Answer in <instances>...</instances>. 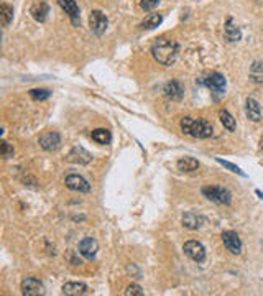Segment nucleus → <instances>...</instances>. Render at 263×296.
<instances>
[{
  "label": "nucleus",
  "mask_w": 263,
  "mask_h": 296,
  "mask_svg": "<svg viewBox=\"0 0 263 296\" xmlns=\"http://www.w3.org/2000/svg\"><path fill=\"white\" fill-rule=\"evenodd\" d=\"M183 250H185L186 255L189 257L193 262H196V264H202V262L206 260V249H204V245L201 244V242L187 240L185 244V247H183Z\"/></svg>",
  "instance_id": "5"
},
{
  "label": "nucleus",
  "mask_w": 263,
  "mask_h": 296,
  "mask_svg": "<svg viewBox=\"0 0 263 296\" xmlns=\"http://www.w3.org/2000/svg\"><path fill=\"white\" fill-rule=\"evenodd\" d=\"M179 53V45L178 41L171 38H158L152 47V56L156 62H160L163 66H171L178 58Z\"/></svg>",
  "instance_id": "1"
},
{
  "label": "nucleus",
  "mask_w": 263,
  "mask_h": 296,
  "mask_svg": "<svg viewBox=\"0 0 263 296\" xmlns=\"http://www.w3.org/2000/svg\"><path fill=\"white\" fill-rule=\"evenodd\" d=\"M60 145H61V137L56 132H48L40 137V147L45 152H54V150L60 148Z\"/></svg>",
  "instance_id": "12"
},
{
  "label": "nucleus",
  "mask_w": 263,
  "mask_h": 296,
  "mask_svg": "<svg viewBox=\"0 0 263 296\" xmlns=\"http://www.w3.org/2000/svg\"><path fill=\"white\" fill-rule=\"evenodd\" d=\"M202 82L207 89H211V93L214 94L216 99H220L225 94V78L220 73H217V71H212V73L206 74Z\"/></svg>",
  "instance_id": "4"
},
{
  "label": "nucleus",
  "mask_w": 263,
  "mask_h": 296,
  "mask_svg": "<svg viewBox=\"0 0 263 296\" xmlns=\"http://www.w3.org/2000/svg\"><path fill=\"white\" fill-rule=\"evenodd\" d=\"M87 293V286L84 283H79V281H69L62 285V295H68V296H82Z\"/></svg>",
  "instance_id": "17"
},
{
  "label": "nucleus",
  "mask_w": 263,
  "mask_h": 296,
  "mask_svg": "<svg viewBox=\"0 0 263 296\" xmlns=\"http://www.w3.org/2000/svg\"><path fill=\"white\" fill-rule=\"evenodd\" d=\"M201 193L204 194V198L209 199V201L216 204H224L229 206L232 203V194L229 189H225L222 186H204L201 189Z\"/></svg>",
  "instance_id": "3"
},
{
  "label": "nucleus",
  "mask_w": 263,
  "mask_h": 296,
  "mask_svg": "<svg viewBox=\"0 0 263 296\" xmlns=\"http://www.w3.org/2000/svg\"><path fill=\"white\" fill-rule=\"evenodd\" d=\"M250 79L253 82H263V62L255 61L250 68Z\"/></svg>",
  "instance_id": "25"
},
{
  "label": "nucleus",
  "mask_w": 263,
  "mask_h": 296,
  "mask_svg": "<svg viewBox=\"0 0 263 296\" xmlns=\"http://www.w3.org/2000/svg\"><path fill=\"white\" fill-rule=\"evenodd\" d=\"M30 12H31V16L36 20V22H45L49 14V7L45 0H38L36 3H33Z\"/></svg>",
  "instance_id": "18"
},
{
  "label": "nucleus",
  "mask_w": 263,
  "mask_h": 296,
  "mask_svg": "<svg viewBox=\"0 0 263 296\" xmlns=\"http://www.w3.org/2000/svg\"><path fill=\"white\" fill-rule=\"evenodd\" d=\"M163 93L171 101H181L183 95H185V89H183V86L178 81H170L163 87Z\"/></svg>",
  "instance_id": "13"
},
{
  "label": "nucleus",
  "mask_w": 263,
  "mask_h": 296,
  "mask_svg": "<svg viewBox=\"0 0 263 296\" xmlns=\"http://www.w3.org/2000/svg\"><path fill=\"white\" fill-rule=\"evenodd\" d=\"M89 27H91V31L93 33H95L97 36H102L108 27L107 16L104 15L101 10H93L89 15Z\"/></svg>",
  "instance_id": "6"
},
{
  "label": "nucleus",
  "mask_w": 263,
  "mask_h": 296,
  "mask_svg": "<svg viewBox=\"0 0 263 296\" xmlns=\"http://www.w3.org/2000/svg\"><path fill=\"white\" fill-rule=\"evenodd\" d=\"M245 114H247V117L252 120V122H260V119H262L260 104H258L253 97H248L247 101H245Z\"/></svg>",
  "instance_id": "15"
},
{
  "label": "nucleus",
  "mask_w": 263,
  "mask_h": 296,
  "mask_svg": "<svg viewBox=\"0 0 263 296\" xmlns=\"http://www.w3.org/2000/svg\"><path fill=\"white\" fill-rule=\"evenodd\" d=\"M260 150H262V153H263V139L260 140Z\"/></svg>",
  "instance_id": "31"
},
{
  "label": "nucleus",
  "mask_w": 263,
  "mask_h": 296,
  "mask_svg": "<svg viewBox=\"0 0 263 296\" xmlns=\"http://www.w3.org/2000/svg\"><path fill=\"white\" fill-rule=\"evenodd\" d=\"M93 140L101 145H108L112 141V135L107 128H95L93 132Z\"/></svg>",
  "instance_id": "23"
},
{
  "label": "nucleus",
  "mask_w": 263,
  "mask_h": 296,
  "mask_svg": "<svg viewBox=\"0 0 263 296\" xmlns=\"http://www.w3.org/2000/svg\"><path fill=\"white\" fill-rule=\"evenodd\" d=\"M22 295L25 296H40L45 295V286L38 278L27 277L22 281Z\"/></svg>",
  "instance_id": "7"
},
{
  "label": "nucleus",
  "mask_w": 263,
  "mask_h": 296,
  "mask_svg": "<svg viewBox=\"0 0 263 296\" xmlns=\"http://www.w3.org/2000/svg\"><path fill=\"white\" fill-rule=\"evenodd\" d=\"M178 170L183 173H191V171H196L199 168V161L196 158H191V156H185V158H179L178 160Z\"/></svg>",
  "instance_id": "20"
},
{
  "label": "nucleus",
  "mask_w": 263,
  "mask_h": 296,
  "mask_svg": "<svg viewBox=\"0 0 263 296\" xmlns=\"http://www.w3.org/2000/svg\"><path fill=\"white\" fill-rule=\"evenodd\" d=\"M97 250H99L97 240L93 239V237H86V239L79 242V253L84 258H87V260H94L95 255H97Z\"/></svg>",
  "instance_id": "11"
},
{
  "label": "nucleus",
  "mask_w": 263,
  "mask_h": 296,
  "mask_svg": "<svg viewBox=\"0 0 263 296\" xmlns=\"http://www.w3.org/2000/svg\"><path fill=\"white\" fill-rule=\"evenodd\" d=\"M28 94H30V97L33 101H46L49 95H51V91L49 89H31Z\"/></svg>",
  "instance_id": "26"
},
{
  "label": "nucleus",
  "mask_w": 263,
  "mask_h": 296,
  "mask_svg": "<svg viewBox=\"0 0 263 296\" xmlns=\"http://www.w3.org/2000/svg\"><path fill=\"white\" fill-rule=\"evenodd\" d=\"M219 119H220V122H222V125H224L225 128H227L229 132L235 130V119H233L232 115L229 114V110L220 109L219 110Z\"/></svg>",
  "instance_id": "24"
},
{
  "label": "nucleus",
  "mask_w": 263,
  "mask_h": 296,
  "mask_svg": "<svg viewBox=\"0 0 263 296\" xmlns=\"http://www.w3.org/2000/svg\"><path fill=\"white\" fill-rule=\"evenodd\" d=\"M125 296H143V290H141V286L139 285H130L127 290H125Z\"/></svg>",
  "instance_id": "30"
},
{
  "label": "nucleus",
  "mask_w": 263,
  "mask_h": 296,
  "mask_svg": "<svg viewBox=\"0 0 263 296\" xmlns=\"http://www.w3.org/2000/svg\"><path fill=\"white\" fill-rule=\"evenodd\" d=\"M0 150H2V156L3 158H12V156H14V145H10L8 141L2 140V143H0Z\"/></svg>",
  "instance_id": "28"
},
{
  "label": "nucleus",
  "mask_w": 263,
  "mask_h": 296,
  "mask_svg": "<svg viewBox=\"0 0 263 296\" xmlns=\"http://www.w3.org/2000/svg\"><path fill=\"white\" fill-rule=\"evenodd\" d=\"M161 22H163V15L161 14H152L140 23V28H141V30H153V28H156Z\"/></svg>",
  "instance_id": "21"
},
{
  "label": "nucleus",
  "mask_w": 263,
  "mask_h": 296,
  "mask_svg": "<svg viewBox=\"0 0 263 296\" xmlns=\"http://www.w3.org/2000/svg\"><path fill=\"white\" fill-rule=\"evenodd\" d=\"M64 185L71 191H77V193H89L91 185L87 183L86 178H82L81 174H69L64 179Z\"/></svg>",
  "instance_id": "9"
},
{
  "label": "nucleus",
  "mask_w": 263,
  "mask_h": 296,
  "mask_svg": "<svg viewBox=\"0 0 263 296\" xmlns=\"http://www.w3.org/2000/svg\"><path fill=\"white\" fill-rule=\"evenodd\" d=\"M58 3H60V7L68 14L71 22L74 25L81 23V20H79V7H77L76 0H58Z\"/></svg>",
  "instance_id": "14"
},
{
  "label": "nucleus",
  "mask_w": 263,
  "mask_h": 296,
  "mask_svg": "<svg viewBox=\"0 0 263 296\" xmlns=\"http://www.w3.org/2000/svg\"><path fill=\"white\" fill-rule=\"evenodd\" d=\"M216 161H217V163H219V165H222L224 168L231 170L232 173H237V174H240V176H245V173L242 171V170H240V168H239V166H237V165H233V163H229V161H224L222 158H216Z\"/></svg>",
  "instance_id": "27"
},
{
  "label": "nucleus",
  "mask_w": 263,
  "mask_h": 296,
  "mask_svg": "<svg viewBox=\"0 0 263 296\" xmlns=\"http://www.w3.org/2000/svg\"><path fill=\"white\" fill-rule=\"evenodd\" d=\"M158 3H160V0H141L140 7H141V10L150 12V10H153V8H156Z\"/></svg>",
  "instance_id": "29"
},
{
  "label": "nucleus",
  "mask_w": 263,
  "mask_h": 296,
  "mask_svg": "<svg viewBox=\"0 0 263 296\" xmlns=\"http://www.w3.org/2000/svg\"><path fill=\"white\" fill-rule=\"evenodd\" d=\"M222 242L225 245V249L232 253V255H240L242 252V240L237 232L233 231H225L222 232Z\"/></svg>",
  "instance_id": "8"
},
{
  "label": "nucleus",
  "mask_w": 263,
  "mask_h": 296,
  "mask_svg": "<svg viewBox=\"0 0 263 296\" xmlns=\"http://www.w3.org/2000/svg\"><path fill=\"white\" fill-rule=\"evenodd\" d=\"M12 20H14V7H10L8 3H2L0 5V22H2V27H8Z\"/></svg>",
  "instance_id": "22"
},
{
  "label": "nucleus",
  "mask_w": 263,
  "mask_h": 296,
  "mask_svg": "<svg viewBox=\"0 0 263 296\" xmlns=\"http://www.w3.org/2000/svg\"><path fill=\"white\" fill-rule=\"evenodd\" d=\"M181 222H183V226L186 229H189V231H198V229L202 226V218L196 214V212H186V214L183 216Z\"/></svg>",
  "instance_id": "19"
},
{
  "label": "nucleus",
  "mask_w": 263,
  "mask_h": 296,
  "mask_svg": "<svg viewBox=\"0 0 263 296\" xmlns=\"http://www.w3.org/2000/svg\"><path fill=\"white\" fill-rule=\"evenodd\" d=\"M181 130L186 135H191L194 139H209L212 137V124L206 119H193V117H183L181 119Z\"/></svg>",
  "instance_id": "2"
},
{
  "label": "nucleus",
  "mask_w": 263,
  "mask_h": 296,
  "mask_svg": "<svg viewBox=\"0 0 263 296\" xmlns=\"http://www.w3.org/2000/svg\"><path fill=\"white\" fill-rule=\"evenodd\" d=\"M68 161L76 165H89L93 161V155L87 152L86 148L79 147V145H74L71 148V152L68 153Z\"/></svg>",
  "instance_id": "10"
},
{
  "label": "nucleus",
  "mask_w": 263,
  "mask_h": 296,
  "mask_svg": "<svg viewBox=\"0 0 263 296\" xmlns=\"http://www.w3.org/2000/svg\"><path fill=\"white\" fill-rule=\"evenodd\" d=\"M224 38L227 41H231V43H233V41H239L242 38V31L240 28L237 27L235 23H233L232 18H227V22H225V27H224Z\"/></svg>",
  "instance_id": "16"
}]
</instances>
